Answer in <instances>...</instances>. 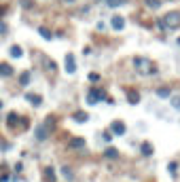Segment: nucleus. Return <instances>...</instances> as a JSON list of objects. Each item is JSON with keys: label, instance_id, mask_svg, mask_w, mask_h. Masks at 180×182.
<instances>
[{"label": "nucleus", "instance_id": "3", "mask_svg": "<svg viewBox=\"0 0 180 182\" xmlns=\"http://www.w3.org/2000/svg\"><path fill=\"white\" fill-rule=\"evenodd\" d=\"M102 100H106V91H104V89L91 87V89L87 91V104H89V106H96V104L102 102Z\"/></svg>", "mask_w": 180, "mask_h": 182}, {"label": "nucleus", "instance_id": "28", "mask_svg": "<svg viewBox=\"0 0 180 182\" xmlns=\"http://www.w3.org/2000/svg\"><path fill=\"white\" fill-rule=\"evenodd\" d=\"M7 32H9V26L4 24V21H2V17H0V36H4Z\"/></svg>", "mask_w": 180, "mask_h": 182}, {"label": "nucleus", "instance_id": "2", "mask_svg": "<svg viewBox=\"0 0 180 182\" xmlns=\"http://www.w3.org/2000/svg\"><path fill=\"white\" fill-rule=\"evenodd\" d=\"M133 66H136V70L140 72V74H144V76H148V74H157V68L153 66V61L148 59V57H133Z\"/></svg>", "mask_w": 180, "mask_h": 182}, {"label": "nucleus", "instance_id": "30", "mask_svg": "<svg viewBox=\"0 0 180 182\" xmlns=\"http://www.w3.org/2000/svg\"><path fill=\"white\" fill-rule=\"evenodd\" d=\"M112 138H115V135H112V131H106V133H104V140H106V142H110Z\"/></svg>", "mask_w": 180, "mask_h": 182}, {"label": "nucleus", "instance_id": "1", "mask_svg": "<svg viewBox=\"0 0 180 182\" xmlns=\"http://www.w3.org/2000/svg\"><path fill=\"white\" fill-rule=\"evenodd\" d=\"M157 26H159L161 30H178L180 28V13L172 11V13L163 15L159 21H157Z\"/></svg>", "mask_w": 180, "mask_h": 182}, {"label": "nucleus", "instance_id": "32", "mask_svg": "<svg viewBox=\"0 0 180 182\" xmlns=\"http://www.w3.org/2000/svg\"><path fill=\"white\" fill-rule=\"evenodd\" d=\"M21 7H24V9H30L32 2H30V0H21Z\"/></svg>", "mask_w": 180, "mask_h": 182}, {"label": "nucleus", "instance_id": "27", "mask_svg": "<svg viewBox=\"0 0 180 182\" xmlns=\"http://www.w3.org/2000/svg\"><path fill=\"white\" fill-rule=\"evenodd\" d=\"M146 7L148 9H159L161 7V0H146Z\"/></svg>", "mask_w": 180, "mask_h": 182}, {"label": "nucleus", "instance_id": "7", "mask_svg": "<svg viewBox=\"0 0 180 182\" xmlns=\"http://www.w3.org/2000/svg\"><path fill=\"white\" fill-rule=\"evenodd\" d=\"M24 98H26V102H30L32 106H40V104H42V95H38V93H30V91H28Z\"/></svg>", "mask_w": 180, "mask_h": 182}, {"label": "nucleus", "instance_id": "8", "mask_svg": "<svg viewBox=\"0 0 180 182\" xmlns=\"http://www.w3.org/2000/svg\"><path fill=\"white\" fill-rule=\"evenodd\" d=\"M110 26H112V30H123L125 28V19L121 15H115V17L110 19Z\"/></svg>", "mask_w": 180, "mask_h": 182}, {"label": "nucleus", "instance_id": "14", "mask_svg": "<svg viewBox=\"0 0 180 182\" xmlns=\"http://www.w3.org/2000/svg\"><path fill=\"white\" fill-rule=\"evenodd\" d=\"M9 53H11V57H15V59H19V57H24V51H21V47H19V44H11V49H9Z\"/></svg>", "mask_w": 180, "mask_h": 182}, {"label": "nucleus", "instance_id": "5", "mask_svg": "<svg viewBox=\"0 0 180 182\" xmlns=\"http://www.w3.org/2000/svg\"><path fill=\"white\" fill-rule=\"evenodd\" d=\"M64 64H66V72H68V74H74V72H76V59H74V53H66Z\"/></svg>", "mask_w": 180, "mask_h": 182}, {"label": "nucleus", "instance_id": "6", "mask_svg": "<svg viewBox=\"0 0 180 182\" xmlns=\"http://www.w3.org/2000/svg\"><path fill=\"white\" fill-rule=\"evenodd\" d=\"M110 131H112V135H125L127 127H125L123 121H112L110 123Z\"/></svg>", "mask_w": 180, "mask_h": 182}, {"label": "nucleus", "instance_id": "25", "mask_svg": "<svg viewBox=\"0 0 180 182\" xmlns=\"http://www.w3.org/2000/svg\"><path fill=\"white\" fill-rule=\"evenodd\" d=\"M106 4H108L110 9H115V7H123L125 0H106Z\"/></svg>", "mask_w": 180, "mask_h": 182}, {"label": "nucleus", "instance_id": "13", "mask_svg": "<svg viewBox=\"0 0 180 182\" xmlns=\"http://www.w3.org/2000/svg\"><path fill=\"white\" fill-rule=\"evenodd\" d=\"M42 64H44V70H49V72H55V68H57V64L53 59H49L47 55H42Z\"/></svg>", "mask_w": 180, "mask_h": 182}, {"label": "nucleus", "instance_id": "24", "mask_svg": "<svg viewBox=\"0 0 180 182\" xmlns=\"http://www.w3.org/2000/svg\"><path fill=\"white\" fill-rule=\"evenodd\" d=\"M167 172H170L172 176H176V172H178V161H170V163H167Z\"/></svg>", "mask_w": 180, "mask_h": 182}, {"label": "nucleus", "instance_id": "21", "mask_svg": "<svg viewBox=\"0 0 180 182\" xmlns=\"http://www.w3.org/2000/svg\"><path fill=\"white\" fill-rule=\"evenodd\" d=\"M44 178H47V182H55V169L53 167H44Z\"/></svg>", "mask_w": 180, "mask_h": 182}, {"label": "nucleus", "instance_id": "29", "mask_svg": "<svg viewBox=\"0 0 180 182\" xmlns=\"http://www.w3.org/2000/svg\"><path fill=\"white\" fill-rule=\"evenodd\" d=\"M89 81H91V83H98V81H100V74H98V72H91V74H89Z\"/></svg>", "mask_w": 180, "mask_h": 182}, {"label": "nucleus", "instance_id": "9", "mask_svg": "<svg viewBox=\"0 0 180 182\" xmlns=\"http://www.w3.org/2000/svg\"><path fill=\"white\" fill-rule=\"evenodd\" d=\"M125 93H127V102H129V104H133V106L140 104V93H138V91H133V89H125Z\"/></svg>", "mask_w": 180, "mask_h": 182}, {"label": "nucleus", "instance_id": "10", "mask_svg": "<svg viewBox=\"0 0 180 182\" xmlns=\"http://www.w3.org/2000/svg\"><path fill=\"white\" fill-rule=\"evenodd\" d=\"M13 74H15V70H13V66H11V64H0V76H2V78L13 76Z\"/></svg>", "mask_w": 180, "mask_h": 182}, {"label": "nucleus", "instance_id": "20", "mask_svg": "<svg viewBox=\"0 0 180 182\" xmlns=\"http://www.w3.org/2000/svg\"><path fill=\"white\" fill-rule=\"evenodd\" d=\"M155 93L159 95V98H170V95H172V89H170V87H157Z\"/></svg>", "mask_w": 180, "mask_h": 182}, {"label": "nucleus", "instance_id": "4", "mask_svg": "<svg viewBox=\"0 0 180 182\" xmlns=\"http://www.w3.org/2000/svg\"><path fill=\"white\" fill-rule=\"evenodd\" d=\"M49 133H51V129L44 125V123H40V125L36 127V131H34V138H36L38 142H44V140L49 138Z\"/></svg>", "mask_w": 180, "mask_h": 182}, {"label": "nucleus", "instance_id": "11", "mask_svg": "<svg viewBox=\"0 0 180 182\" xmlns=\"http://www.w3.org/2000/svg\"><path fill=\"white\" fill-rule=\"evenodd\" d=\"M7 125L9 127H19V115H17V112H9V117H7Z\"/></svg>", "mask_w": 180, "mask_h": 182}, {"label": "nucleus", "instance_id": "16", "mask_svg": "<svg viewBox=\"0 0 180 182\" xmlns=\"http://www.w3.org/2000/svg\"><path fill=\"white\" fill-rule=\"evenodd\" d=\"M30 81H32V72H30V70H26V72L19 74V85L26 87V85H30Z\"/></svg>", "mask_w": 180, "mask_h": 182}, {"label": "nucleus", "instance_id": "17", "mask_svg": "<svg viewBox=\"0 0 180 182\" xmlns=\"http://www.w3.org/2000/svg\"><path fill=\"white\" fill-rule=\"evenodd\" d=\"M61 176H64L66 180H68V182H72V180H74V172H72V167L64 165V167H61Z\"/></svg>", "mask_w": 180, "mask_h": 182}, {"label": "nucleus", "instance_id": "19", "mask_svg": "<svg viewBox=\"0 0 180 182\" xmlns=\"http://www.w3.org/2000/svg\"><path fill=\"white\" fill-rule=\"evenodd\" d=\"M68 146H70V148H85V140H83V138H72V140L68 142Z\"/></svg>", "mask_w": 180, "mask_h": 182}, {"label": "nucleus", "instance_id": "35", "mask_svg": "<svg viewBox=\"0 0 180 182\" xmlns=\"http://www.w3.org/2000/svg\"><path fill=\"white\" fill-rule=\"evenodd\" d=\"M178 42H180V38H178Z\"/></svg>", "mask_w": 180, "mask_h": 182}, {"label": "nucleus", "instance_id": "18", "mask_svg": "<svg viewBox=\"0 0 180 182\" xmlns=\"http://www.w3.org/2000/svg\"><path fill=\"white\" fill-rule=\"evenodd\" d=\"M104 157H106V159H119V150H117L115 146H108V148L104 150Z\"/></svg>", "mask_w": 180, "mask_h": 182}, {"label": "nucleus", "instance_id": "26", "mask_svg": "<svg viewBox=\"0 0 180 182\" xmlns=\"http://www.w3.org/2000/svg\"><path fill=\"white\" fill-rule=\"evenodd\" d=\"M19 127L21 129H28L30 127V119L28 117H19Z\"/></svg>", "mask_w": 180, "mask_h": 182}, {"label": "nucleus", "instance_id": "22", "mask_svg": "<svg viewBox=\"0 0 180 182\" xmlns=\"http://www.w3.org/2000/svg\"><path fill=\"white\" fill-rule=\"evenodd\" d=\"M38 34H40V36H42L44 40H51V38H53V34H51V30H47V28H42V26L38 28Z\"/></svg>", "mask_w": 180, "mask_h": 182}, {"label": "nucleus", "instance_id": "12", "mask_svg": "<svg viewBox=\"0 0 180 182\" xmlns=\"http://www.w3.org/2000/svg\"><path fill=\"white\" fill-rule=\"evenodd\" d=\"M72 119H74L76 123H87V121H89V115H87L85 110H76L74 115H72Z\"/></svg>", "mask_w": 180, "mask_h": 182}, {"label": "nucleus", "instance_id": "23", "mask_svg": "<svg viewBox=\"0 0 180 182\" xmlns=\"http://www.w3.org/2000/svg\"><path fill=\"white\" fill-rule=\"evenodd\" d=\"M167 100H170V104H172V108H176V110H180V95H170Z\"/></svg>", "mask_w": 180, "mask_h": 182}, {"label": "nucleus", "instance_id": "33", "mask_svg": "<svg viewBox=\"0 0 180 182\" xmlns=\"http://www.w3.org/2000/svg\"><path fill=\"white\" fill-rule=\"evenodd\" d=\"M61 2H66V4H72V2H76V0H61Z\"/></svg>", "mask_w": 180, "mask_h": 182}, {"label": "nucleus", "instance_id": "15", "mask_svg": "<svg viewBox=\"0 0 180 182\" xmlns=\"http://www.w3.org/2000/svg\"><path fill=\"white\" fill-rule=\"evenodd\" d=\"M140 152H142L144 157H150V155L155 152V148H153V144H150V142H142V146H140Z\"/></svg>", "mask_w": 180, "mask_h": 182}, {"label": "nucleus", "instance_id": "34", "mask_svg": "<svg viewBox=\"0 0 180 182\" xmlns=\"http://www.w3.org/2000/svg\"><path fill=\"white\" fill-rule=\"evenodd\" d=\"M0 110H2V100H0Z\"/></svg>", "mask_w": 180, "mask_h": 182}, {"label": "nucleus", "instance_id": "31", "mask_svg": "<svg viewBox=\"0 0 180 182\" xmlns=\"http://www.w3.org/2000/svg\"><path fill=\"white\" fill-rule=\"evenodd\" d=\"M15 172H17V174H19V172H24V163H21V161L15 163Z\"/></svg>", "mask_w": 180, "mask_h": 182}]
</instances>
